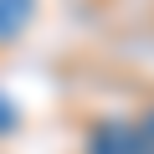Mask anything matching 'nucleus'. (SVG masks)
I'll use <instances>...</instances> for the list:
<instances>
[{
  "label": "nucleus",
  "instance_id": "obj_3",
  "mask_svg": "<svg viewBox=\"0 0 154 154\" xmlns=\"http://www.w3.org/2000/svg\"><path fill=\"white\" fill-rule=\"evenodd\" d=\"M139 144H144V154H154V108H149L144 123H139Z\"/></svg>",
  "mask_w": 154,
  "mask_h": 154
},
{
  "label": "nucleus",
  "instance_id": "obj_4",
  "mask_svg": "<svg viewBox=\"0 0 154 154\" xmlns=\"http://www.w3.org/2000/svg\"><path fill=\"white\" fill-rule=\"evenodd\" d=\"M11 123H16V108H11L5 98H0V128H11Z\"/></svg>",
  "mask_w": 154,
  "mask_h": 154
},
{
  "label": "nucleus",
  "instance_id": "obj_2",
  "mask_svg": "<svg viewBox=\"0 0 154 154\" xmlns=\"http://www.w3.org/2000/svg\"><path fill=\"white\" fill-rule=\"evenodd\" d=\"M31 16H36V0H0V41L21 36L31 26Z\"/></svg>",
  "mask_w": 154,
  "mask_h": 154
},
{
  "label": "nucleus",
  "instance_id": "obj_1",
  "mask_svg": "<svg viewBox=\"0 0 154 154\" xmlns=\"http://www.w3.org/2000/svg\"><path fill=\"white\" fill-rule=\"evenodd\" d=\"M88 154H144V144H139V128L103 123V128H93V139H88Z\"/></svg>",
  "mask_w": 154,
  "mask_h": 154
}]
</instances>
